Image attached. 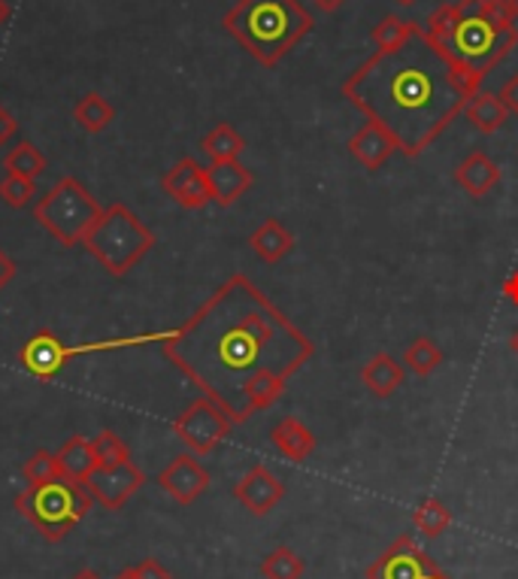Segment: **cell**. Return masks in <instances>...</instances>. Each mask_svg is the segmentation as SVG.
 Masks as SVG:
<instances>
[{
  "instance_id": "cell-29",
  "label": "cell",
  "mask_w": 518,
  "mask_h": 579,
  "mask_svg": "<svg viewBox=\"0 0 518 579\" xmlns=\"http://www.w3.org/2000/svg\"><path fill=\"white\" fill-rule=\"evenodd\" d=\"M3 171L7 173H19V176H28V179H36L40 173H46V155L34 146L22 140L19 146H12L3 159Z\"/></svg>"
},
{
  "instance_id": "cell-36",
  "label": "cell",
  "mask_w": 518,
  "mask_h": 579,
  "mask_svg": "<svg viewBox=\"0 0 518 579\" xmlns=\"http://www.w3.org/2000/svg\"><path fill=\"white\" fill-rule=\"evenodd\" d=\"M137 579H173V573L158 565L155 558H145L143 565H137Z\"/></svg>"
},
{
  "instance_id": "cell-43",
  "label": "cell",
  "mask_w": 518,
  "mask_h": 579,
  "mask_svg": "<svg viewBox=\"0 0 518 579\" xmlns=\"http://www.w3.org/2000/svg\"><path fill=\"white\" fill-rule=\"evenodd\" d=\"M116 579H137V567H125L116 573Z\"/></svg>"
},
{
  "instance_id": "cell-40",
  "label": "cell",
  "mask_w": 518,
  "mask_h": 579,
  "mask_svg": "<svg viewBox=\"0 0 518 579\" xmlns=\"http://www.w3.org/2000/svg\"><path fill=\"white\" fill-rule=\"evenodd\" d=\"M315 7H319V10H322V13H337L339 7H343V3H346V0H313Z\"/></svg>"
},
{
  "instance_id": "cell-5",
  "label": "cell",
  "mask_w": 518,
  "mask_h": 579,
  "mask_svg": "<svg viewBox=\"0 0 518 579\" xmlns=\"http://www.w3.org/2000/svg\"><path fill=\"white\" fill-rule=\"evenodd\" d=\"M83 247L109 276H125L155 249V234L125 204H109L85 234Z\"/></svg>"
},
{
  "instance_id": "cell-9",
  "label": "cell",
  "mask_w": 518,
  "mask_h": 579,
  "mask_svg": "<svg viewBox=\"0 0 518 579\" xmlns=\"http://www.w3.org/2000/svg\"><path fill=\"white\" fill-rule=\"evenodd\" d=\"M170 428H173V434L180 437L182 444L192 449V456H209L228 437L234 422L228 419V413L218 407L216 401L197 397V401H192L188 407L182 409Z\"/></svg>"
},
{
  "instance_id": "cell-4",
  "label": "cell",
  "mask_w": 518,
  "mask_h": 579,
  "mask_svg": "<svg viewBox=\"0 0 518 579\" xmlns=\"http://www.w3.org/2000/svg\"><path fill=\"white\" fill-rule=\"evenodd\" d=\"M222 28L261 67H277L313 31L315 19L301 0H237Z\"/></svg>"
},
{
  "instance_id": "cell-38",
  "label": "cell",
  "mask_w": 518,
  "mask_h": 579,
  "mask_svg": "<svg viewBox=\"0 0 518 579\" xmlns=\"http://www.w3.org/2000/svg\"><path fill=\"white\" fill-rule=\"evenodd\" d=\"M12 276H15V264H12V259H7V255H3V249H0V292L10 285Z\"/></svg>"
},
{
  "instance_id": "cell-24",
  "label": "cell",
  "mask_w": 518,
  "mask_h": 579,
  "mask_svg": "<svg viewBox=\"0 0 518 579\" xmlns=\"http://www.w3.org/2000/svg\"><path fill=\"white\" fill-rule=\"evenodd\" d=\"M285 376L277 373V370H261L255 373L252 380L246 382V407L249 413H261V409H270L277 404L282 392H285Z\"/></svg>"
},
{
  "instance_id": "cell-18",
  "label": "cell",
  "mask_w": 518,
  "mask_h": 579,
  "mask_svg": "<svg viewBox=\"0 0 518 579\" xmlns=\"http://www.w3.org/2000/svg\"><path fill=\"white\" fill-rule=\"evenodd\" d=\"M407 380V368L400 364L398 358H391L388 352H379L361 368V382L364 389L376 397V401H386L398 392L400 385Z\"/></svg>"
},
{
  "instance_id": "cell-16",
  "label": "cell",
  "mask_w": 518,
  "mask_h": 579,
  "mask_svg": "<svg viewBox=\"0 0 518 579\" xmlns=\"http://www.w3.org/2000/svg\"><path fill=\"white\" fill-rule=\"evenodd\" d=\"M349 152L361 161L367 171H379L386 167V161L398 152V143L391 140L386 128L376 122H364L355 134L349 136Z\"/></svg>"
},
{
  "instance_id": "cell-10",
  "label": "cell",
  "mask_w": 518,
  "mask_h": 579,
  "mask_svg": "<svg viewBox=\"0 0 518 579\" xmlns=\"http://www.w3.org/2000/svg\"><path fill=\"white\" fill-rule=\"evenodd\" d=\"M440 570L412 534H403L367 567V579H431Z\"/></svg>"
},
{
  "instance_id": "cell-34",
  "label": "cell",
  "mask_w": 518,
  "mask_h": 579,
  "mask_svg": "<svg viewBox=\"0 0 518 579\" xmlns=\"http://www.w3.org/2000/svg\"><path fill=\"white\" fill-rule=\"evenodd\" d=\"M485 19L495 22L497 28H516L518 19L512 13V3L509 0H485Z\"/></svg>"
},
{
  "instance_id": "cell-23",
  "label": "cell",
  "mask_w": 518,
  "mask_h": 579,
  "mask_svg": "<svg viewBox=\"0 0 518 579\" xmlns=\"http://www.w3.org/2000/svg\"><path fill=\"white\" fill-rule=\"evenodd\" d=\"M112 119H116V107H112L104 95H97V91H88V95L76 100V107H73V122L79 124L83 131H88V134L107 131L109 124H112Z\"/></svg>"
},
{
  "instance_id": "cell-30",
  "label": "cell",
  "mask_w": 518,
  "mask_h": 579,
  "mask_svg": "<svg viewBox=\"0 0 518 579\" xmlns=\"http://www.w3.org/2000/svg\"><path fill=\"white\" fill-rule=\"evenodd\" d=\"M303 570H306V565L291 546H277L261 561V577L265 579H301Z\"/></svg>"
},
{
  "instance_id": "cell-37",
  "label": "cell",
  "mask_w": 518,
  "mask_h": 579,
  "mask_svg": "<svg viewBox=\"0 0 518 579\" xmlns=\"http://www.w3.org/2000/svg\"><path fill=\"white\" fill-rule=\"evenodd\" d=\"M15 131H19V122H15L12 112L0 103V146H7L12 136H15Z\"/></svg>"
},
{
  "instance_id": "cell-20",
  "label": "cell",
  "mask_w": 518,
  "mask_h": 579,
  "mask_svg": "<svg viewBox=\"0 0 518 579\" xmlns=\"http://www.w3.org/2000/svg\"><path fill=\"white\" fill-rule=\"evenodd\" d=\"M249 247H252L255 255L265 261V264H277V261L285 259L291 249H294V234L279 219H267L265 225H258L252 231Z\"/></svg>"
},
{
  "instance_id": "cell-42",
  "label": "cell",
  "mask_w": 518,
  "mask_h": 579,
  "mask_svg": "<svg viewBox=\"0 0 518 579\" xmlns=\"http://www.w3.org/2000/svg\"><path fill=\"white\" fill-rule=\"evenodd\" d=\"M71 579H104L97 570H91V567H85V570H79V573H73Z\"/></svg>"
},
{
  "instance_id": "cell-12",
  "label": "cell",
  "mask_w": 518,
  "mask_h": 579,
  "mask_svg": "<svg viewBox=\"0 0 518 579\" xmlns=\"http://www.w3.org/2000/svg\"><path fill=\"white\" fill-rule=\"evenodd\" d=\"M158 485L176 504L188 506L209 489V470L192 452H185V456L173 458L168 468L158 473Z\"/></svg>"
},
{
  "instance_id": "cell-1",
  "label": "cell",
  "mask_w": 518,
  "mask_h": 579,
  "mask_svg": "<svg viewBox=\"0 0 518 579\" xmlns=\"http://www.w3.org/2000/svg\"><path fill=\"white\" fill-rule=\"evenodd\" d=\"M161 352L234 425H242L252 419L246 382L261 370L289 380L315 356V346L246 273H234L170 331Z\"/></svg>"
},
{
  "instance_id": "cell-19",
  "label": "cell",
  "mask_w": 518,
  "mask_h": 579,
  "mask_svg": "<svg viewBox=\"0 0 518 579\" xmlns=\"http://www.w3.org/2000/svg\"><path fill=\"white\" fill-rule=\"evenodd\" d=\"M270 444L277 446L289 461H306L315 452V434L301 419L285 416L270 428Z\"/></svg>"
},
{
  "instance_id": "cell-11",
  "label": "cell",
  "mask_w": 518,
  "mask_h": 579,
  "mask_svg": "<svg viewBox=\"0 0 518 579\" xmlns=\"http://www.w3.org/2000/svg\"><path fill=\"white\" fill-rule=\"evenodd\" d=\"M88 494L95 498L97 504H104L107 510H121V506L131 501L133 494L140 492L145 485V473L133 461H125V465H97L91 470V477L83 482Z\"/></svg>"
},
{
  "instance_id": "cell-8",
  "label": "cell",
  "mask_w": 518,
  "mask_h": 579,
  "mask_svg": "<svg viewBox=\"0 0 518 579\" xmlns=\"http://www.w3.org/2000/svg\"><path fill=\"white\" fill-rule=\"evenodd\" d=\"M170 331L137 334V337H119V340H97V343L64 346L52 331H36L28 343L19 349V364L24 373H31L34 380H55L61 370L71 364L73 358L91 356V352H116V349H131V346H145L152 340H168Z\"/></svg>"
},
{
  "instance_id": "cell-22",
  "label": "cell",
  "mask_w": 518,
  "mask_h": 579,
  "mask_svg": "<svg viewBox=\"0 0 518 579\" xmlns=\"http://www.w3.org/2000/svg\"><path fill=\"white\" fill-rule=\"evenodd\" d=\"M464 116H467V122H471L479 134H495V131H500V128L507 124L509 110L504 107V100L497 98V95L476 91V95L467 100Z\"/></svg>"
},
{
  "instance_id": "cell-21",
  "label": "cell",
  "mask_w": 518,
  "mask_h": 579,
  "mask_svg": "<svg viewBox=\"0 0 518 579\" xmlns=\"http://www.w3.org/2000/svg\"><path fill=\"white\" fill-rule=\"evenodd\" d=\"M55 458H58L61 477H64V480H73V482H85L88 477H91V470L97 468L95 446H91L88 437H79V434L71 437L67 444L61 446L58 452H55Z\"/></svg>"
},
{
  "instance_id": "cell-44",
  "label": "cell",
  "mask_w": 518,
  "mask_h": 579,
  "mask_svg": "<svg viewBox=\"0 0 518 579\" xmlns=\"http://www.w3.org/2000/svg\"><path fill=\"white\" fill-rule=\"evenodd\" d=\"M509 349H512V352H516V356H518V331L512 334V337H509Z\"/></svg>"
},
{
  "instance_id": "cell-17",
  "label": "cell",
  "mask_w": 518,
  "mask_h": 579,
  "mask_svg": "<svg viewBox=\"0 0 518 579\" xmlns=\"http://www.w3.org/2000/svg\"><path fill=\"white\" fill-rule=\"evenodd\" d=\"M455 183H458L461 192H467L471 198H485V195L500 183V167H497V161L492 159L488 152L476 149V152H471V155L455 167Z\"/></svg>"
},
{
  "instance_id": "cell-47",
  "label": "cell",
  "mask_w": 518,
  "mask_h": 579,
  "mask_svg": "<svg viewBox=\"0 0 518 579\" xmlns=\"http://www.w3.org/2000/svg\"><path fill=\"white\" fill-rule=\"evenodd\" d=\"M509 3H512V13H516V19H518V0H509Z\"/></svg>"
},
{
  "instance_id": "cell-7",
  "label": "cell",
  "mask_w": 518,
  "mask_h": 579,
  "mask_svg": "<svg viewBox=\"0 0 518 579\" xmlns=\"http://www.w3.org/2000/svg\"><path fill=\"white\" fill-rule=\"evenodd\" d=\"M100 216H104V207L73 176H61L58 183L52 185L34 207L36 225L46 228L48 234L67 249L79 247Z\"/></svg>"
},
{
  "instance_id": "cell-13",
  "label": "cell",
  "mask_w": 518,
  "mask_h": 579,
  "mask_svg": "<svg viewBox=\"0 0 518 579\" xmlns=\"http://www.w3.org/2000/svg\"><path fill=\"white\" fill-rule=\"evenodd\" d=\"M161 188L170 198L180 204L182 210H204L206 204H213L209 185H206L204 167L194 159H180L161 179Z\"/></svg>"
},
{
  "instance_id": "cell-33",
  "label": "cell",
  "mask_w": 518,
  "mask_h": 579,
  "mask_svg": "<svg viewBox=\"0 0 518 579\" xmlns=\"http://www.w3.org/2000/svg\"><path fill=\"white\" fill-rule=\"evenodd\" d=\"M34 195H36V185H34V179H28V176H19V173H7V176L0 179V198H3V204L15 207V210L28 207Z\"/></svg>"
},
{
  "instance_id": "cell-3",
  "label": "cell",
  "mask_w": 518,
  "mask_h": 579,
  "mask_svg": "<svg viewBox=\"0 0 518 579\" xmlns=\"http://www.w3.org/2000/svg\"><path fill=\"white\" fill-rule=\"evenodd\" d=\"M424 34L473 91H479L485 76L518 46V28H497L485 15L461 19L455 3L436 7L424 22Z\"/></svg>"
},
{
  "instance_id": "cell-28",
  "label": "cell",
  "mask_w": 518,
  "mask_h": 579,
  "mask_svg": "<svg viewBox=\"0 0 518 579\" xmlns=\"http://www.w3.org/2000/svg\"><path fill=\"white\" fill-rule=\"evenodd\" d=\"M419 22L416 19H400V15H386L379 25L374 28V43H376V52H391L398 50V46H403L407 40L419 31Z\"/></svg>"
},
{
  "instance_id": "cell-31",
  "label": "cell",
  "mask_w": 518,
  "mask_h": 579,
  "mask_svg": "<svg viewBox=\"0 0 518 579\" xmlns=\"http://www.w3.org/2000/svg\"><path fill=\"white\" fill-rule=\"evenodd\" d=\"M22 473L28 485H43V482L61 480L58 458H55V452H48V449H36L34 456L24 461Z\"/></svg>"
},
{
  "instance_id": "cell-25",
  "label": "cell",
  "mask_w": 518,
  "mask_h": 579,
  "mask_svg": "<svg viewBox=\"0 0 518 579\" xmlns=\"http://www.w3.org/2000/svg\"><path fill=\"white\" fill-rule=\"evenodd\" d=\"M242 149H246V140H242L228 122L216 124V128L201 140V152H204L209 161H240Z\"/></svg>"
},
{
  "instance_id": "cell-2",
  "label": "cell",
  "mask_w": 518,
  "mask_h": 579,
  "mask_svg": "<svg viewBox=\"0 0 518 579\" xmlns=\"http://www.w3.org/2000/svg\"><path fill=\"white\" fill-rule=\"evenodd\" d=\"M343 95L386 128L400 155L419 159L458 119L476 95L443 52L424 34V25L403 46L374 52L343 83Z\"/></svg>"
},
{
  "instance_id": "cell-45",
  "label": "cell",
  "mask_w": 518,
  "mask_h": 579,
  "mask_svg": "<svg viewBox=\"0 0 518 579\" xmlns=\"http://www.w3.org/2000/svg\"><path fill=\"white\" fill-rule=\"evenodd\" d=\"M431 579H452V577H446L443 570H436V573H434V577H431Z\"/></svg>"
},
{
  "instance_id": "cell-26",
  "label": "cell",
  "mask_w": 518,
  "mask_h": 579,
  "mask_svg": "<svg viewBox=\"0 0 518 579\" xmlns=\"http://www.w3.org/2000/svg\"><path fill=\"white\" fill-rule=\"evenodd\" d=\"M440 364H443V349L436 346L434 337H416L403 352V368L412 370L416 376H431Z\"/></svg>"
},
{
  "instance_id": "cell-32",
  "label": "cell",
  "mask_w": 518,
  "mask_h": 579,
  "mask_svg": "<svg viewBox=\"0 0 518 579\" xmlns=\"http://www.w3.org/2000/svg\"><path fill=\"white\" fill-rule=\"evenodd\" d=\"M91 446H95L97 465H104V468L131 461V449H128V444H125L116 431H100L95 440H91Z\"/></svg>"
},
{
  "instance_id": "cell-46",
  "label": "cell",
  "mask_w": 518,
  "mask_h": 579,
  "mask_svg": "<svg viewBox=\"0 0 518 579\" xmlns=\"http://www.w3.org/2000/svg\"><path fill=\"white\" fill-rule=\"evenodd\" d=\"M400 7H412V3H416V0H398Z\"/></svg>"
},
{
  "instance_id": "cell-41",
  "label": "cell",
  "mask_w": 518,
  "mask_h": 579,
  "mask_svg": "<svg viewBox=\"0 0 518 579\" xmlns=\"http://www.w3.org/2000/svg\"><path fill=\"white\" fill-rule=\"evenodd\" d=\"M12 19V7H10V0H0V28L7 25Z\"/></svg>"
},
{
  "instance_id": "cell-39",
  "label": "cell",
  "mask_w": 518,
  "mask_h": 579,
  "mask_svg": "<svg viewBox=\"0 0 518 579\" xmlns=\"http://www.w3.org/2000/svg\"><path fill=\"white\" fill-rule=\"evenodd\" d=\"M504 295H507V301L512 307H518V271L509 273V280L504 283Z\"/></svg>"
},
{
  "instance_id": "cell-14",
  "label": "cell",
  "mask_w": 518,
  "mask_h": 579,
  "mask_svg": "<svg viewBox=\"0 0 518 579\" xmlns=\"http://www.w3.org/2000/svg\"><path fill=\"white\" fill-rule=\"evenodd\" d=\"M234 498L240 501L252 516H267L270 510L285 498V482L265 465H252L242 473V480L234 485Z\"/></svg>"
},
{
  "instance_id": "cell-15",
  "label": "cell",
  "mask_w": 518,
  "mask_h": 579,
  "mask_svg": "<svg viewBox=\"0 0 518 579\" xmlns=\"http://www.w3.org/2000/svg\"><path fill=\"white\" fill-rule=\"evenodd\" d=\"M204 173L213 204H218V207H234L255 183L252 171L242 167L240 161H209V167H204Z\"/></svg>"
},
{
  "instance_id": "cell-35",
  "label": "cell",
  "mask_w": 518,
  "mask_h": 579,
  "mask_svg": "<svg viewBox=\"0 0 518 579\" xmlns=\"http://www.w3.org/2000/svg\"><path fill=\"white\" fill-rule=\"evenodd\" d=\"M497 98L504 100V107L509 110V116H518V74L509 76L507 83H504V88L497 91Z\"/></svg>"
},
{
  "instance_id": "cell-6",
  "label": "cell",
  "mask_w": 518,
  "mask_h": 579,
  "mask_svg": "<svg viewBox=\"0 0 518 579\" xmlns=\"http://www.w3.org/2000/svg\"><path fill=\"white\" fill-rule=\"evenodd\" d=\"M91 494L83 482L55 480L43 485H28L15 494V510L24 516L46 543H61L91 510Z\"/></svg>"
},
{
  "instance_id": "cell-27",
  "label": "cell",
  "mask_w": 518,
  "mask_h": 579,
  "mask_svg": "<svg viewBox=\"0 0 518 579\" xmlns=\"http://www.w3.org/2000/svg\"><path fill=\"white\" fill-rule=\"evenodd\" d=\"M412 525H416V531H422L424 537L434 540L440 534H446V528L452 525V510L440 498H424L412 513Z\"/></svg>"
}]
</instances>
